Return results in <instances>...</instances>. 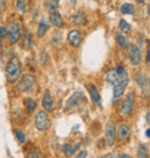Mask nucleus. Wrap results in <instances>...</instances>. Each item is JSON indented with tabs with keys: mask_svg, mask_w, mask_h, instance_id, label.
Masks as SVG:
<instances>
[{
	"mask_svg": "<svg viewBox=\"0 0 150 158\" xmlns=\"http://www.w3.org/2000/svg\"><path fill=\"white\" fill-rule=\"evenodd\" d=\"M106 81L112 85L113 89V99L119 98L125 92L129 82V76L126 68L123 66H117L106 72Z\"/></svg>",
	"mask_w": 150,
	"mask_h": 158,
	"instance_id": "obj_1",
	"label": "nucleus"
},
{
	"mask_svg": "<svg viewBox=\"0 0 150 158\" xmlns=\"http://www.w3.org/2000/svg\"><path fill=\"white\" fill-rule=\"evenodd\" d=\"M6 77L10 83H15L22 75V64L18 57H12L6 65Z\"/></svg>",
	"mask_w": 150,
	"mask_h": 158,
	"instance_id": "obj_2",
	"label": "nucleus"
},
{
	"mask_svg": "<svg viewBox=\"0 0 150 158\" xmlns=\"http://www.w3.org/2000/svg\"><path fill=\"white\" fill-rule=\"evenodd\" d=\"M6 35L10 44H16L21 37V28L16 22H8L6 24Z\"/></svg>",
	"mask_w": 150,
	"mask_h": 158,
	"instance_id": "obj_3",
	"label": "nucleus"
},
{
	"mask_svg": "<svg viewBox=\"0 0 150 158\" xmlns=\"http://www.w3.org/2000/svg\"><path fill=\"white\" fill-rule=\"evenodd\" d=\"M35 126L40 132H45L50 127V117L46 111L40 110L35 115Z\"/></svg>",
	"mask_w": 150,
	"mask_h": 158,
	"instance_id": "obj_4",
	"label": "nucleus"
},
{
	"mask_svg": "<svg viewBox=\"0 0 150 158\" xmlns=\"http://www.w3.org/2000/svg\"><path fill=\"white\" fill-rule=\"evenodd\" d=\"M20 82L18 84V90L20 92H27L31 90V89L34 88V85L36 83V77L34 74H30V73H28V74H24L22 77H20Z\"/></svg>",
	"mask_w": 150,
	"mask_h": 158,
	"instance_id": "obj_5",
	"label": "nucleus"
},
{
	"mask_svg": "<svg viewBox=\"0 0 150 158\" xmlns=\"http://www.w3.org/2000/svg\"><path fill=\"white\" fill-rule=\"evenodd\" d=\"M134 103H135V94L133 91L128 92L126 97L124 98V101L121 103V106H120V114L123 115H129L132 113L133 107H134Z\"/></svg>",
	"mask_w": 150,
	"mask_h": 158,
	"instance_id": "obj_6",
	"label": "nucleus"
},
{
	"mask_svg": "<svg viewBox=\"0 0 150 158\" xmlns=\"http://www.w3.org/2000/svg\"><path fill=\"white\" fill-rule=\"evenodd\" d=\"M105 137H106V144L112 147L115 142V137H117V127L113 121H109L105 126Z\"/></svg>",
	"mask_w": 150,
	"mask_h": 158,
	"instance_id": "obj_7",
	"label": "nucleus"
},
{
	"mask_svg": "<svg viewBox=\"0 0 150 158\" xmlns=\"http://www.w3.org/2000/svg\"><path fill=\"white\" fill-rule=\"evenodd\" d=\"M128 50H129V61H131V64L133 66H139L142 60L141 48L137 45H132Z\"/></svg>",
	"mask_w": 150,
	"mask_h": 158,
	"instance_id": "obj_8",
	"label": "nucleus"
},
{
	"mask_svg": "<svg viewBox=\"0 0 150 158\" xmlns=\"http://www.w3.org/2000/svg\"><path fill=\"white\" fill-rule=\"evenodd\" d=\"M67 40L71 43V45L73 48H79L81 42H82V34L79 29H73L68 32L67 35Z\"/></svg>",
	"mask_w": 150,
	"mask_h": 158,
	"instance_id": "obj_9",
	"label": "nucleus"
},
{
	"mask_svg": "<svg viewBox=\"0 0 150 158\" xmlns=\"http://www.w3.org/2000/svg\"><path fill=\"white\" fill-rule=\"evenodd\" d=\"M134 80H135V82L137 83V85H139L143 91L146 90L147 95H148V92H149V80H148V77H147L146 75L143 74V73H136L135 76H134Z\"/></svg>",
	"mask_w": 150,
	"mask_h": 158,
	"instance_id": "obj_10",
	"label": "nucleus"
},
{
	"mask_svg": "<svg viewBox=\"0 0 150 158\" xmlns=\"http://www.w3.org/2000/svg\"><path fill=\"white\" fill-rule=\"evenodd\" d=\"M131 135V127L127 123H120L117 127V136L119 141H126Z\"/></svg>",
	"mask_w": 150,
	"mask_h": 158,
	"instance_id": "obj_11",
	"label": "nucleus"
},
{
	"mask_svg": "<svg viewBox=\"0 0 150 158\" xmlns=\"http://www.w3.org/2000/svg\"><path fill=\"white\" fill-rule=\"evenodd\" d=\"M80 148H81V142H77V143H75V144L66 143V144H64V147H62V152L65 154L66 157L71 158Z\"/></svg>",
	"mask_w": 150,
	"mask_h": 158,
	"instance_id": "obj_12",
	"label": "nucleus"
},
{
	"mask_svg": "<svg viewBox=\"0 0 150 158\" xmlns=\"http://www.w3.org/2000/svg\"><path fill=\"white\" fill-rule=\"evenodd\" d=\"M82 97H83V94H82L81 91H76L75 94H73L71 98L67 101L66 110H69V109H72V107H74V106L79 105Z\"/></svg>",
	"mask_w": 150,
	"mask_h": 158,
	"instance_id": "obj_13",
	"label": "nucleus"
},
{
	"mask_svg": "<svg viewBox=\"0 0 150 158\" xmlns=\"http://www.w3.org/2000/svg\"><path fill=\"white\" fill-rule=\"evenodd\" d=\"M49 20H50V23H51L53 27H56V28H61L62 24H64V20H62L61 14L58 13V12L50 13Z\"/></svg>",
	"mask_w": 150,
	"mask_h": 158,
	"instance_id": "obj_14",
	"label": "nucleus"
},
{
	"mask_svg": "<svg viewBox=\"0 0 150 158\" xmlns=\"http://www.w3.org/2000/svg\"><path fill=\"white\" fill-rule=\"evenodd\" d=\"M42 105H43V107L45 109V111H48V112H50V111L53 110V98L52 96L50 95L49 91H45L44 96H43V99H42Z\"/></svg>",
	"mask_w": 150,
	"mask_h": 158,
	"instance_id": "obj_15",
	"label": "nucleus"
},
{
	"mask_svg": "<svg viewBox=\"0 0 150 158\" xmlns=\"http://www.w3.org/2000/svg\"><path fill=\"white\" fill-rule=\"evenodd\" d=\"M89 95H90L91 101H93L95 104H97V105L101 104V95H99L98 88L96 85H94V84L90 85V88H89Z\"/></svg>",
	"mask_w": 150,
	"mask_h": 158,
	"instance_id": "obj_16",
	"label": "nucleus"
},
{
	"mask_svg": "<svg viewBox=\"0 0 150 158\" xmlns=\"http://www.w3.org/2000/svg\"><path fill=\"white\" fill-rule=\"evenodd\" d=\"M115 40H117V44L119 45L121 48H124V50H128V48H131V44H129L128 40L124 35H121V34H117L115 35Z\"/></svg>",
	"mask_w": 150,
	"mask_h": 158,
	"instance_id": "obj_17",
	"label": "nucleus"
},
{
	"mask_svg": "<svg viewBox=\"0 0 150 158\" xmlns=\"http://www.w3.org/2000/svg\"><path fill=\"white\" fill-rule=\"evenodd\" d=\"M73 20H74L75 24L79 27H82L87 23V16H85V14H84L83 12H77V13L74 15Z\"/></svg>",
	"mask_w": 150,
	"mask_h": 158,
	"instance_id": "obj_18",
	"label": "nucleus"
},
{
	"mask_svg": "<svg viewBox=\"0 0 150 158\" xmlns=\"http://www.w3.org/2000/svg\"><path fill=\"white\" fill-rule=\"evenodd\" d=\"M48 30H49V24H48L45 19H42V21H40V24H38L37 36H38V37H43V36H45V34L48 32Z\"/></svg>",
	"mask_w": 150,
	"mask_h": 158,
	"instance_id": "obj_19",
	"label": "nucleus"
},
{
	"mask_svg": "<svg viewBox=\"0 0 150 158\" xmlns=\"http://www.w3.org/2000/svg\"><path fill=\"white\" fill-rule=\"evenodd\" d=\"M135 6L132 4H123L121 5V7H120V12L123 14H126V15H133V14H135Z\"/></svg>",
	"mask_w": 150,
	"mask_h": 158,
	"instance_id": "obj_20",
	"label": "nucleus"
},
{
	"mask_svg": "<svg viewBox=\"0 0 150 158\" xmlns=\"http://www.w3.org/2000/svg\"><path fill=\"white\" fill-rule=\"evenodd\" d=\"M59 1H60V0H46V1H45V7H46V9L49 10L50 13L56 12L58 8V6H59Z\"/></svg>",
	"mask_w": 150,
	"mask_h": 158,
	"instance_id": "obj_21",
	"label": "nucleus"
},
{
	"mask_svg": "<svg viewBox=\"0 0 150 158\" xmlns=\"http://www.w3.org/2000/svg\"><path fill=\"white\" fill-rule=\"evenodd\" d=\"M24 102H26V106H27V110H28V113H34V111L36 110V106H37L35 99L31 98V97H28V98L24 99Z\"/></svg>",
	"mask_w": 150,
	"mask_h": 158,
	"instance_id": "obj_22",
	"label": "nucleus"
},
{
	"mask_svg": "<svg viewBox=\"0 0 150 158\" xmlns=\"http://www.w3.org/2000/svg\"><path fill=\"white\" fill-rule=\"evenodd\" d=\"M148 157H149V152H148L147 145H144V144L139 145V149H137V158H148Z\"/></svg>",
	"mask_w": 150,
	"mask_h": 158,
	"instance_id": "obj_23",
	"label": "nucleus"
},
{
	"mask_svg": "<svg viewBox=\"0 0 150 158\" xmlns=\"http://www.w3.org/2000/svg\"><path fill=\"white\" fill-rule=\"evenodd\" d=\"M23 44H22V48H30L31 45H32V40H31V36L29 34V31H27L24 37H23Z\"/></svg>",
	"mask_w": 150,
	"mask_h": 158,
	"instance_id": "obj_24",
	"label": "nucleus"
},
{
	"mask_svg": "<svg viewBox=\"0 0 150 158\" xmlns=\"http://www.w3.org/2000/svg\"><path fill=\"white\" fill-rule=\"evenodd\" d=\"M14 135H15L16 140H18L20 143H24L27 141L24 133L21 132V129H19V128H15V129H14Z\"/></svg>",
	"mask_w": 150,
	"mask_h": 158,
	"instance_id": "obj_25",
	"label": "nucleus"
},
{
	"mask_svg": "<svg viewBox=\"0 0 150 158\" xmlns=\"http://www.w3.org/2000/svg\"><path fill=\"white\" fill-rule=\"evenodd\" d=\"M119 28H120V30L123 31L124 34H128V32L131 31V26H129V23H128L126 20H124V19H121V20H120Z\"/></svg>",
	"mask_w": 150,
	"mask_h": 158,
	"instance_id": "obj_26",
	"label": "nucleus"
},
{
	"mask_svg": "<svg viewBox=\"0 0 150 158\" xmlns=\"http://www.w3.org/2000/svg\"><path fill=\"white\" fill-rule=\"evenodd\" d=\"M16 10L20 13L27 12V0H18L16 1Z\"/></svg>",
	"mask_w": 150,
	"mask_h": 158,
	"instance_id": "obj_27",
	"label": "nucleus"
},
{
	"mask_svg": "<svg viewBox=\"0 0 150 158\" xmlns=\"http://www.w3.org/2000/svg\"><path fill=\"white\" fill-rule=\"evenodd\" d=\"M27 158H40V151L37 149L35 150H31L29 154L27 155Z\"/></svg>",
	"mask_w": 150,
	"mask_h": 158,
	"instance_id": "obj_28",
	"label": "nucleus"
},
{
	"mask_svg": "<svg viewBox=\"0 0 150 158\" xmlns=\"http://www.w3.org/2000/svg\"><path fill=\"white\" fill-rule=\"evenodd\" d=\"M6 40V28L0 27V42H4Z\"/></svg>",
	"mask_w": 150,
	"mask_h": 158,
	"instance_id": "obj_29",
	"label": "nucleus"
},
{
	"mask_svg": "<svg viewBox=\"0 0 150 158\" xmlns=\"http://www.w3.org/2000/svg\"><path fill=\"white\" fill-rule=\"evenodd\" d=\"M88 156V151L87 150H81L79 154L76 155V158H87Z\"/></svg>",
	"mask_w": 150,
	"mask_h": 158,
	"instance_id": "obj_30",
	"label": "nucleus"
},
{
	"mask_svg": "<svg viewBox=\"0 0 150 158\" xmlns=\"http://www.w3.org/2000/svg\"><path fill=\"white\" fill-rule=\"evenodd\" d=\"M146 123L149 125L150 123V113L149 112H147V114H146Z\"/></svg>",
	"mask_w": 150,
	"mask_h": 158,
	"instance_id": "obj_31",
	"label": "nucleus"
},
{
	"mask_svg": "<svg viewBox=\"0 0 150 158\" xmlns=\"http://www.w3.org/2000/svg\"><path fill=\"white\" fill-rule=\"evenodd\" d=\"M117 158H131V156H129V155H126V154H120Z\"/></svg>",
	"mask_w": 150,
	"mask_h": 158,
	"instance_id": "obj_32",
	"label": "nucleus"
},
{
	"mask_svg": "<svg viewBox=\"0 0 150 158\" xmlns=\"http://www.w3.org/2000/svg\"><path fill=\"white\" fill-rule=\"evenodd\" d=\"M7 4V0H0V7H5Z\"/></svg>",
	"mask_w": 150,
	"mask_h": 158,
	"instance_id": "obj_33",
	"label": "nucleus"
},
{
	"mask_svg": "<svg viewBox=\"0 0 150 158\" xmlns=\"http://www.w3.org/2000/svg\"><path fill=\"white\" fill-rule=\"evenodd\" d=\"M146 60H147V64L149 65V48L147 50V56H146Z\"/></svg>",
	"mask_w": 150,
	"mask_h": 158,
	"instance_id": "obj_34",
	"label": "nucleus"
},
{
	"mask_svg": "<svg viewBox=\"0 0 150 158\" xmlns=\"http://www.w3.org/2000/svg\"><path fill=\"white\" fill-rule=\"evenodd\" d=\"M146 136L148 137V139L150 137V129H149V128H147V129H146Z\"/></svg>",
	"mask_w": 150,
	"mask_h": 158,
	"instance_id": "obj_35",
	"label": "nucleus"
},
{
	"mask_svg": "<svg viewBox=\"0 0 150 158\" xmlns=\"http://www.w3.org/2000/svg\"><path fill=\"white\" fill-rule=\"evenodd\" d=\"M135 1H137V2H140V4H143V2H144V0H135Z\"/></svg>",
	"mask_w": 150,
	"mask_h": 158,
	"instance_id": "obj_36",
	"label": "nucleus"
}]
</instances>
